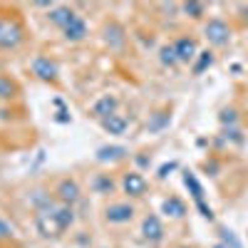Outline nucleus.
I'll return each instance as SVG.
<instances>
[{"label":"nucleus","instance_id":"obj_1","mask_svg":"<svg viewBox=\"0 0 248 248\" xmlns=\"http://www.w3.org/2000/svg\"><path fill=\"white\" fill-rule=\"evenodd\" d=\"M35 223H37V231L45 238H57L62 236V231H67L75 223V211L72 206H50V209L37 214Z\"/></svg>","mask_w":248,"mask_h":248},{"label":"nucleus","instance_id":"obj_2","mask_svg":"<svg viewBox=\"0 0 248 248\" xmlns=\"http://www.w3.org/2000/svg\"><path fill=\"white\" fill-rule=\"evenodd\" d=\"M25 40L23 23L15 15H0V50H15Z\"/></svg>","mask_w":248,"mask_h":248},{"label":"nucleus","instance_id":"obj_3","mask_svg":"<svg viewBox=\"0 0 248 248\" xmlns=\"http://www.w3.org/2000/svg\"><path fill=\"white\" fill-rule=\"evenodd\" d=\"M203 35L209 40V45L223 47V45H229V40H231V28L226 25L221 17H211L209 23L203 25Z\"/></svg>","mask_w":248,"mask_h":248},{"label":"nucleus","instance_id":"obj_4","mask_svg":"<svg viewBox=\"0 0 248 248\" xmlns=\"http://www.w3.org/2000/svg\"><path fill=\"white\" fill-rule=\"evenodd\" d=\"M105 218L114 226H122V223H129L134 218V206L132 203H112L107 206L105 211Z\"/></svg>","mask_w":248,"mask_h":248},{"label":"nucleus","instance_id":"obj_5","mask_svg":"<svg viewBox=\"0 0 248 248\" xmlns=\"http://www.w3.org/2000/svg\"><path fill=\"white\" fill-rule=\"evenodd\" d=\"M122 189H124L127 196L139 199V196H144V191H147V179H144L139 171H129V174H124V179H122Z\"/></svg>","mask_w":248,"mask_h":248},{"label":"nucleus","instance_id":"obj_6","mask_svg":"<svg viewBox=\"0 0 248 248\" xmlns=\"http://www.w3.org/2000/svg\"><path fill=\"white\" fill-rule=\"evenodd\" d=\"M57 199L62 201V206H72V203H77L79 201V184L75 181V179H62L60 184H57Z\"/></svg>","mask_w":248,"mask_h":248},{"label":"nucleus","instance_id":"obj_7","mask_svg":"<svg viewBox=\"0 0 248 248\" xmlns=\"http://www.w3.org/2000/svg\"><path fill=\"white\" fill-rule=\"evenodd\" d=\"M32 72L43 82H55L57 79V65H55L50 57H45V55H37L32 60Z\"/></svg>","mask_w":248,"mask_h":248},{"label":"nucleus","instance_id":"obj_8","mask_svg":"<svg viewBox=\"0 0 248 248\" xmlns=\"http://www.w3.org/2000/svg\"><path fill=\"white\" fill-rule=\"evenodd\" d=\"M62 35H65L67 43H79V40H85L87 37V23H85V17L77 13L70 23L62 28Z\"/></svg>","mask_w":248,"mask_h":248},{"label":"nucleus","instance_id":"obj_9","mask_svg":"<svg viewBox=\"0 0 248 248\" xmlns=\"http://www.w3.org/2000/svg\"><path fill=\"white\" fill-rule=\"evenodd\" d=\"M141 236L147 238L149 243H159L164 238V226H161L156 214H149L147 218L141 221Z\"/></svg>","mask_w":248,"mask_h":248},{"label":"nucleus","instance_id":"obj_10","mask_svg":"<svg viewBox=\"0 0 248 248\" xmlns=\"http://www.w3.org/2000/svg\"><path fill=\"white\" fill-rule=\"evenodd\" d=\"M117 107H119V99H117L114 94H102L94 105H92V117H97V119L102 122V119H107L109 114H114Z\"/></svg>","mask_w":248,"mask_h":248},{"label":"nucleus","instance_id":"obj_11","mask_svg":"<svg viewBox=\"0 0 248 248\" xmlns=\"http://www.w3.org/2000/svg\"><path fill=\"white\" fill-rule=\"evenodd\" d=\"M174 50H176L179 62H191L199 55V47H196V40L194 37H179L176 43H174Z\"/></svg>","mask_w":248,"mask_h":248},{"label":"nucleus","instance_id":"obj_12","mask_svg":"<svg viewBox=\"0 0 248 248\" xmlns=\"http://www.w3.org/2000/svg\"><path fill=\"white\" fill-rule=\"evenodd\" d=\"M102 127H105V132H109V134H124L127 132V127H129V119L124 117V114H119V112H114V114H109L107 119H102Z\"/></svg>","mask_w":248,"mask_h":248},{"label":"nucleus","instance_id":"obj_13","mask_svg":"<svg viewBox=\"0 0 248 248\" xmlns=\"http://www.w3.org/2000/svg\"><path fill=\"white\" fill-rule=\"evenodd\" d=\"M75 15H77V13H75L72 8H67V5H57V8H52V10H50V15H47V17H50V23H52L55 28H60V30H62V28H65Z\"/></svg>","mask_w":248,"mask_h":248},{"label":"nucleus","instance_id":"obj_14","mask_svg":"<svg viewBox=\"0 0 248 248\" xmlns=\"http://www.w3.org/2000/svg\"><path fill=\"white\" fill-rule=\"evenodd\" d=\"M161 209H164V214L171 216V218H181L186 214V203L181 199H176V196H169V199H164Z\"/></svg>","mask_w":248,"mask_h":248},{"label":"nucleus","instance_id":"obj_15","mask_svg":"<svg viewBox=\"0 0 248 248\" xmlns=\"http://www.w3.org/2000/svg\"><path fill=\"white\" fill-rule=\"evenodd\" d=\"M92 189L97 194H112L114 191V181H112L109 174H97L94 181H92Z\"/></svg>","mask_w":248,"mask_h":248},{"label":"nucleus","instance_id":"obj_16","mask_svg":"<svg viewBox=\"0 0 248 248\" xmlns=\"http://www.w3.org/2000/svg\"><path fill=\"white\" fill-rule=\"evenodd\" d=\"M105 40H107L109 47H122V43H124L122 28H119V25H107V28H105Z\"/></svg>","mask_w":248,"mask_h":248},{"label":"nucleus","instance_id":"obj_17","mask_svg":"<svg viewBox=\"0 0 248 248\" xmlns=\"http://www.w3.org/2000/svg\"><path fill=\"white\" fill-rule=\"evenodd\" d=\"M159 60H161V65H164V67H174V65H179V57H176L174 43H171V45H164V47L159 50Z\"/></svg>","mask_w":248,"mask_h":248},{"label":"nucleus","instance_id":"obj_18","mask_svg":"<svg viewBox=\"0 0 248 248\" xmlns=\"http://www.w3.org/2000/svg\"><path fill=\"white\" fill-rule=\"evenodd\" d=\"M124 154H127V152H124L122 147H102V149L97 152V159H99V161H107V159H122Z\"/></svg>","mask_w":248,"mask_h":248},{"label":"nucleus","instance_id":"obj_19","mask_svg":"<svg viewBox=\"0 0 248 248\" xmlns=\"http://www.w3.org/2000/svg\"><path fill=\"white\" fill-rule=\"evenodd\" d=\"M199 55H201V57H199V62L194 65V72H196V75H201L206 67H211V65H214V55H211L209 50H206V52H199Z\"/></svg>","mask_w":248,"mask_h":248},{"label":"nucleus","instance_id":"obj_20","mask_svg":"<svg viewBox=\"0 0 248 248\" xmlns=\"http://www.w3.org/2000/svg\"><path fill=\"white\" fill-rule=\"evenodd\" d=\"M203 10H206L203 3H184V13L189 15V17H201Z\"/></svg>","mask_w":248,"mask_h":248},{"label":"nucleus","instance_id":"obj_21","mask_svg":"<svg viewBox=\"0 0 248 248\" xmlns=\"http://www.w3.org/2000/svg\"><path fill=\"white\" fill-rule=\"evenodd\" d=\"M13 92H15V85L10 82V77H3V75H0V97L8 99V97H13Z\"/></svg>","mask_w":248,"mask_h":248},{"label":"nucleus","instance_id":"obj_22","mask_svg":"<svg viewBox=\"0 0 248 248\" xmlns=\"http://www.w3.org/2000/svg\"><path fill=\"white\" fill-rule=\"evenodd\" d=\"M13 236H15L13 226H10L8 221H3V218H0V241H5V238H13Z\"/></svg>","mask_w":248,"mask_h":248},{"label":"nucleus","instance_id":"obj_23","mask_svg":"<svg viewBox=\"0 0 248 248\" xmlns=\"http://www.w3.org/2000/svg\"><path fill=\"white\" fill-rule=\"evenodd\" d=\"M236 119H238V117H236V109H223V112H221V122H223V124H233Z\"/></svg>","mask_w":248,"mask_h":248},{"label":"nucleus","instance_id":"obj_24","mask_svg":"<svg viewBox=\"0 0 248 248\" xmlns=\"http://www.w3.org/2000/svg\"><path fill=\"white\" fill-rule=\"evenodd\" d=\"M214 248H229V246H226V243H216Z\"/></svg>","mask_w":248,"mask_h":248}]
</instances>
